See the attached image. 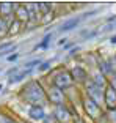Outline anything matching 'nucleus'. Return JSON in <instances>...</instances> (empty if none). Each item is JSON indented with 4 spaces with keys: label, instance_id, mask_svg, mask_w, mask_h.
I'll return each mask as SVG.
<instances>
[{
    "label": "nucleus",
    "instance_id": "1",
    "mask_svg": "<svg viewBox=\"0 0 116 123\" xmlns=\"http://www.w3.org/2000/svg\"><path fill=\"white\" fill-rule=\"evenodd\" d=\"M19 96L30 106H44V103L47 101V95L46 90L41 85L39 80H30L24 87L19 90Z\"/></svg>",
    "mask_w": 116,
    "mask_h": 123
},
{
    "label": "nucleus",
    "instance_id": "2",
    "mask_svg": "<svg viewBox=\"0 0 116 123\" xmlns=\"http://www.w3.org/2000/svg\"><path fill=\"white\" fill-rule=\"evenodd\" d=\"M104 90H105V88L97 85V84H94L91 79H88L86 82H85V93H86V96H90L91 99L96 101L97 104H100V103L104 101Z\"/></svg>",
    "mask_w": 116,
    "mask_h": 123
},
{
    "label": "nucleus",
    "instance_id": "3",
    "mask_svg": "<svg viewBox=\"0 0 116 123\" xmlns=\"http://www.w3.org/2000/svg\"><path fill=\"white\" fill-rule=\"evenodd\" d=\"M74 84V79L71 76V71H66V69H60L57 73V76L52 79V85L61 88V90H66V88H71Z\"/></svg>",
    "mask_w": 116,
    "mask_h": 123
},
{
    "label": "nucleus",
    "instance_id": "4",
    "mask_svg": "<svg viewBox=\"0 0 116 123\" xmlns=\"http://www.w3.org/2000/svg\"><path fill=\"white\" fill-rule=\"evenodd\" d=\"M82 104H83L85 114H86L90 118L97 120L99 117L102 115V107H100V104H97L96 101H93L90 96H86V95H85L83 99H82Z\"/></svg>",
    "mask_w": 116,
    "mask_h": 123
},
{
    "label": "nucleus",
    "instance_id": "5",
    "mask_svg": "<svg viewBox=\"0 0 116 123\" xmlns=\"http://www.w3.org/2000/svg\"><path fill=\"white\" fill-rule=\"evenodd\" d=\"M46 95H47V101L52 103L53 106L64 104V101H66V93H64V90L55 87V85H52L50 88H47V90H46Z\"/></svg>",
    "mask_w": 116,
    "mask_h": 123
},
{
    "label": "nucleus",
    "instance_id": "6",
    "mask_svg": "<svg viewBox=\"0 0 116 123\" xmlns=\"http://www.w3.org/2000/svg\"><path fill=\"white\" fill-rule=\"evenodd\" d=\"M53 117L58 123H68L72 120V111L66 104H58L53 109Z\"/></svg>",
    "mask_w": 116,
    "mask_h": 123
},
{
    "label": "nucleus",
    "instance_id": "7",
    "mask_svg": "<svg viewBox=\"0 0 116 123\" xmlns=\"http://www.w3.org/2000/svg\"><path fill=\"white\" fill-rule=\"evenodd\" d=\"M104 104H105L107 111L116 109V90L110 84H107L105 90H104Z\"/></svg>",
    "mask_w": 116,
    "mask_h": 123
},
{
    "label": "nucleus",
    "instance_id": "8",
    "mask_svg": "<svg viewBox=\"0 0 116 123\" xmlns=\"http://www.w3.org/2000/svg\"><path fill=\"white\" fill-rule=\"evenodd\" d=\"M19 3H10V2H2L0 3V18L6 19L8 22L13 21L16 13V8H17Z\"/></svg>",
    "mask_w": 116,
    "mask_h": 123
},
{
    "label": "nucleus",
    "instance_id": "9",
    "mask_svg": "<svg viewBox=\"0 0 116 123\" xmlns=\"http://www.w3.org/2000/svg\"><path fill=\"white\" fill-rule=\"evenodd\" d=\"M46 115L47 114H46L44 106H30L28 107V118L32 122H42Z\"/></svg>",
    "mask_w": 116,
    "mask_h": 123
},
{
    "label": "nucleus",
    "instance_id": "10",
    "mask_svg": "<svg viewBox=\"0 0 116 123\" xmlns=\"http://www.w3.org/2000/svg\"><path fill=\"white\" fill-rule=\"evenodd\" d=\"M71 76H72L74 82L83 84V85L88 80V73H86V69H85L83 66H74V68L71 69Z\"/></svg>",
    "mask_w": 116,
    "mask_h": 123
},
{
    "label": "nucleus",
    "instance_id": "11",
    "mask_svg": "<svg viewBox=\"0 0 116 123\" xmlns=\"http://www.w3.org/2000/svg\"><path fill=\"white\" fill-rule=\"evenodd\" d=\"M14 19L16 21H19L21 24H24L25 25L27 22L30 21V16H28V10H27L25 5H17V8H16V13H14Z\"/></svg>",
    "mask_w": 116,
    "mask_h": 123
},
{
    "label": "nucleus",
    "instance_id": "12",
    "mask_svg": "<svg viewBox=\"0 0 116 123\" xmlns=\"http://www.w3.org/2000/svg\"><path fill=\"white\" fill-rule=\"evenodd\" d=\"M91 80H93L94 84H97V85H100V87H104V88H105V87H107V84H108V82H107V77L104 76V74H102L99 69H94V71H93Z\"/></svg>",
    "mask_w": 116,
    "mask_h": 123
},
{
    "label": "nucleus",
    "instance_id": "13",
    "mask_svg": "<svg viewBox=\"0 0 116 123\" xmlns=\"http://www.w3.org/2000/svg\"><path fill=\"white\" fill-rule=\"evenodd\" d=\"M79 22H80V18H74V19H68L66 22H63L61 27H60V30L61 32H69V30H74L77 25H79Z\"/></svg>",
    "mask_w": 116,
    "mask_h": 123
},
{
    "label": "nucleus",
    "instance_id": "14",
    "mask_svg": "<svg viewBox=\"0 0 116 123\" xmlns=\"http://www.w3.org/2000/svg\"><path fill=\"white\" fill-rule=\"evenodd\" d=\"M30 73H32V69H25V71H19L17 74H14V76H11L10 79H8V84H16V82H21V80H24L27 76H28Z\"/></svg>",
    "mask_w": 116,
    "mask_h": 123
},
{
    "label": "nucleus",
    "instance_id": "15",
    "mask_svg": "<svg viewBox=\"0 0 116 123\" xmlns=\"http://www.w3.org/2000/svg\"><path fill=\"white\" fill-rule=\"evenodd\" d=\"M8 33H10V22L6 19L0 18V38H5Z\"/></svg>",
    "mask_w": 116,
    "mask_h": 123
},
{
    "label": "nucleus",
    "instance_id": "16",
    "mask_svg": "<svg viewBox=\"0 0 116 123\" xmlns=\"http://www.w3.org/2000/svg\"><path fill=\"white\" fill-rule=\"evenodd\" d=\"M38 10H39V13H42L44 16H47L49 13L52 11V3H47V2H41V3H38Z\"/></svg>",
    "mask_w": 116,
    "mask_h": 123
},
{
    "label": "nucleus",
    "instance_id": "17",
    "mask_svg": "<svg viewBox=\"0 0 116 123\" xmlns=\"http://www.w3.org/2000/svg\"><path fill=\"white\" fill-rule=\"evenodd\" d=\"M50 40H52V33H49V35H46L42 38V41H41L39 44L35 46V51H36V49H46V47L49 46V43H50Z\"/></svg>",
    "mask_w": 116,
    "mask_h": 123
},
{
    "label": "nucleus",
    "instance_id": "18",
    "mask_svg": "<svg viewBox=\"0 0 116 123\" xmlns=\"http://www.w3.org/2000/svg\"><path fill=\"white\" fill-rule=\"evenodd\" d=\"M0 123H16V120L13 118V117H10L8 114L0 111Z\"/></svg>",
    "mask_w": 116,
    "mask_h": 123
},
{
    "label": "nucleus",
    "instance_id": "19",
    "mask_svg": "<svg viewBox=\"0 0 116 123\" xmlns=\"http://www.w3.org/2000/svg\"><path fill=\"white\" fill-rule=\"evenodd\" d=\"M41 63H42V60H41V58H35V60H32V62H28V63H27L25 68L27 69H32V66H38V68H39Z\"/></svg>",
    "mask_w": 116,
    "mask_h": 123
},
{
    "label": "nucleus",
    "instance_id": "20",
    "mask_svg": "<svg viewBox=\"0 0 116 123\" xmlns=\"http://www.w3.org/2000/svg\"><path fill=\"white\" fill-rule=\"evenodd\" d=\"M108 123H116V109L113 111H108Z\"/></svg>",
    "mask_w": 116,
    "mask_h": 123
},
{
    "label": "nucleus",
    "instance_id": "21",
    "mask_svg": "<svg viewBox=\"0 0 116 123\" xmlns=\"http://www.w3.org/2000/svg\"><path fill=\"white\" fill-rule=\"evenodd\" d=\"M50 66H52L50 60H47V62H42V63L39 65V71H47V69H50Z\"/></svg>",
    "mask_w": 116,
    "mask_h": 123
},
{
    "label": "nucleus",
    "instance_id": "22",
    "mask_svg": "<svg viewBox=\"0 0 116 123\" xmlns=\"http://www.w3.org/2000/svg\"><path fill=\"white\" fill-rule=\"evenodd\" d=\"M42 123H58V122H57V120H55L53 114H50V115H46V117H44Z\"/></svg>",
    "mask_w": 116,
    "mask_h": 123
},
{
    "label": "nucleus",
    "instance_id": "23",
    "mask_svg": "<svg viewBox=\"0 0 116 123\" xmlns=\"http://www.w3.org/2000/svg\"><path fill=\"white\" fill-rule=\"evenodd\" d=\"M17 58H19V54H11V55H8V57H6V60L8 62H16Z\"/></svg>",
    "mask_w": 116,
    "mask_h": 123
},
{
    "label": "nucleus",
    "instance_id": "24",
    "mask_svg": "<svg viewBox=\"0 0 116 123\" xmlns=\"http://www.w3.org/2000/svg\"><path fill=\"white\" fill-rule=\"evenodd\" d=\"M74 123H86V122H85L83 118H80V117H75V118H74Z\"/></svg>",
    "mask_w": 116,
    "mask_h": 123
},
{
    "label": "nucleus",
    "instance_id": "25",
    "mask_svg": "<svg viewBox=\"0 0 116 123\" xmlns=\"http://www.w3.org/2000/svg\"><path fill=\"white\" fill-rule=\"evenodd\" d=\"M110 43H111V44H116V35H115V36H111V38H110Z\"/></svg>",
    "mask_w": 116,
    "mask_h": 123
},
{
    "label": "nucleus",
    "instance_id": "26",
    "mask_svg": "<svg viewBox=\"0 0 116 123\" xmlns=\"http://www.w3.org/2000/svg\"><path fill=\"white\" fill-rule=\"evenodd\" d=\"M2 88H3V87H2V84H0V92H2Z\"/></svg>",
    "mask_w": 116,
    "mask_h": 123
},
{
    "label": "nucleus",
    "instance_id": "27",
    "mask_svg": "<svg viewBox=\"0 0 116 123\" xmlns=\"http://www.w3.org/2000/svg\"><path fill=\"white\" fill-rule=\"evenodd\" d=\"M0 73H2V68H0Z\"/></svg>",
    "mask_w": 116,
    "mask_h": 123
}]
</instances>
